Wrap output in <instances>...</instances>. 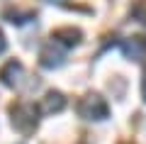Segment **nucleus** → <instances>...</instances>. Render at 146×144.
<instances>
[{"instance_id": "0eeeda50", "label": "nucleus", "mask_w": 146, "mask_h": 144, "mask_svg": "<svg viewBox=\"0 0 146 144\" xmlns=\"http://www.w3.org/2000/svg\"><path fill=\"white\" fill-rule=\"evenodd\" d=\"M54 42H58L61 46H73L80 42V29H73V27H63V29H56L51 37Z\"/></svg>"}, {"instance_id": "f257e3e1", "label": "nucleus", "mask_w": 146, "mask_h": 144, "mask_svg": "<svg viewBox=\"0 0 146 144\" xmlns=\"http://www.w3.org/2000/svg\"><path fill=\"white\" fill-rule=\"evenodd\" d=\"M78 115L85 117V120H105L110 115V108H107V103H105V98L90 93V95H85L78 103Z\"/></svg>"}, {"instance_id": "1a4fd4ad", "label": "nucleus", "mask_w": 146, "mask_h": 144, "mask_svg": "<svg viewBox=\"0 0 146 144\" xmlns=\"http://www.w3.org/2000/svg\"><path fill=\"white\" fill-rule=\"evenodd\" d=\"M141 98L146 100V76H144V83H141Z\"/></svg>"}, {"instance_id": "6e6552de", "label": "nucleus", "mask_w": 146, "mask_h": 144, "mask_svg": "<svg viewBox=\"0 0 146 144\" xmlns=\"http://www.w3.org/2000/svg\"><path fill=\"white\" fill-rule=\"evenodd\" d=\"M5 46H7V42H5V37H3V32H0V54L5 52Z\"/></svg>"}, {"instance_id": "20e7f679", "label": "nucleus", "mask_w": 146, "mask_h": 144, "mask_svg": "<svg viewBox=\"0 0 146 144\" xmlns=\"http://www.w3.org/2000/svg\"><path fill=\"white\" fill-rule=\"evenodd\" d=\"M122 52H124L127 59L141 61L144 54H146V39H141V37H129V39L122 42Z\"/></svg>"}, {"instance_id": "423d86ee", "label": "nucleus", "mask_w": 146, "mask_h": 144, "mask_svg": "<svg viewBox=\"0 0 146 144\" xmlns=\"http://www.w3.org/2000/svg\"><path fill=\"white\" fill-rule=\"evenodd\" d=\"M63 108H66V98H63L58 90L46 93V98L42 100V110H44L46 115H51V113H61Z\"/></svg>"}, {"instance_id": "7ed1b4c3", "label": "nucleus", "mask_w": 146, "mask_h": 144, "mask_svg": "<svg viewBox=\"0 0 146 144\" xmlns=\"http://www.w3.org/2000/svg\"><path fill=\"white\" fill-rule=\"evenodd\" d=\"M39 61H42L44 68H58L63 64V49L58 42H46L42 49V54H39Z\"/></svg>"}, {"instance_id": "39448f33", "label": "nucleus", "mask_w": 146, "mask_h": 144, "mask_svg": "<svg viewBox=\"0 0 146 144\" xmlns=\"http://www.w3.org/2000/svg\"><path fill=\"white\" fill-rule=\"evenodd\" d=\"M22 76H25V68H22L20 61H10L5 68H3V71H0L3 83H5V86H10V88L20 86V83H22Z\"/></svg>"}, {"instance_id": "f03ea898", "label": "nucleus", "mask_w": 146, "mask_h": 144, "mask_svg": "<svg viewBox=\"0 0 146 144\" xmlns=\"http://www.w3.org/2000/svg\"><path fill=\"white\" fill-rule=\"evenodd\" d=\"M12 125H15V129H20V132H32L36 125V110L34 105L29 103H20L12 108Z\"/></svg>"}]
</instances>
